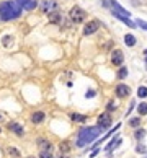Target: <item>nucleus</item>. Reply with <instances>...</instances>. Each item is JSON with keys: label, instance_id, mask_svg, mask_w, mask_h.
Segmentation results:
<instances>
[{"label": "nucleus", "instance_id": "f257e3e1", "mask_svg": "<svg viewBox=\"0 0 147 158\" xmlns=\"http://www.w3.org/2000/svg\"><path fill=\"white\" fill-rule=\"evenodd\" d=\"M22 15V7L16 2H3L0 3V20L3 21H10L15 20Z\"/></svg>", "mask_w": 147, "mask_h": 158}, {"label": "nucleus", "instance_id": "f03ea898", "mask_svg": "<svg viewBox=\"0 0 147 158\" xmlns=\"http://www.w3.org/2000/svg\"><path fill=\"white\" fill-rule=\"evenodd\" d=\"M101 132H103V129H101L100 126L82 129L79 134V139H77V147H85V145H88V143H92Z\"/></svg>", "mask_w": 147, "mask_h": 158}, {"label": "nucleus", "instance_id": "7ed1b4c3", "mask_svg": "<svg viewBox=\"0 0 147 158\" xmlns=\"http://www.w3.org/2000/svg\"><path fill=\"white\" fill-rule=\"evenodd\" d=\"M111 5H113V15L116 16V18H120V20H122V18H129V12L122 8V7H121L118 2L111 0Z\"/></svg>", "mask_w": 147, "mask_h": 158}, {"label": "nucleus", "instance_id": "20e7f679", "mask_svg": "<svg viewBox=\"0 0 147 158\" xmlns=\"http://www.w3.org/2000/svg\"><path fill=\"white\" fill-rule=\"evenodd\" d=\"M71 18L74 23H82L85 20V12L82 8H79V7H74L71 10Z\"/></svg>", "mask_w": 147, "mask_h": 158}, {"label": "nucleus", "instance_id": "39448f33", "mask_svg": "<svg viewBox=\"0 0 147 158\" xmlns=\"http://www.w3.org/2000/svg\"><path fill=\"white\" fill-rule=\"evenodd\" d=\"M98 126L101 127V129H108V127L111 126V116L108 114V112H103V114L98 118Z\"/></svg>", "mask_w": 147, "mask_h": 158}, {"label": "nucleus", "instance_id": "423d86ee", "mask_svg": "<svg viewBox=\"0 0 147 158\" xmlns=\"http://www.w3.org/2000/svg\"><path fill=\"white\" fill-rule=\"evenodd\" d=\"M100 28V21H97V20H93V21H90V23H87V26H85V29H83V34H93L97 31V29Z\"/></svg>", "mask_w": 147, "mask_h": 158}, {"label": "nucleus", "instance_id": "0eeeda50", "mask_svg": "<svg viewBox=\"0 0 147 158\" xmlns=\"http://www.w3.org/2000/svg\"><path fill=\"white\" fill-rule=\"evenodd\" d=\"M16 3L22 7V10H33L36 7V0H16Z\"/></svg>", "mask_w": 147, "mask_h": 158}, {"label": "nucleus", "instance_id": "6e6552de", "mask_svg": "<svg viewBox=\"0 0 147 158\" xmlns=\"http://www.w3.org/2000/svg\"><path fill=\"white\" fill-rule=\"evenodd\" d=\"M8 130H12V132H15L18 137H22L24 134V129L22 126L18 124V122H8Z\"/></svg>", "mask_w": 147, "mask_h": 158}, {"label": "nucleus", "instance_id": "1a4fd4ad", "mask_svg": "<svg viewBox=\"0 0 147 158\" xmlns=\"http://www.w3.org/2000/svg\"><path fill=\"white\" fill-rule=\"evenodd\" d=\"M41 10L46 12V13L56 10V2H54V0H43V3H41Z\"/></svg>", "mask_w": 147, "mask_h": 158}, {"label": "nucleus", "instance_id": "9d476101", "mask_svg": "<svg viewBox=\"0 0 147 158\" xmlns=\"http://www.w3.org/2000/svg\"><path fill=\"white\" fill-rule=\"evenodd\" d=\"M122 60H124V57H122V52L120 49H116L113 52V56H111V62H113L114 65H121Z\"/></svg>", "mask_w": 147, "mask_h": 158}, {"label": "nucleus", "instance_id": "9b49d317", "mask_svg": "<svg viewBox=\"0 0 147 158\" xmlns=\"http://www.w3.org/2000/svg\"><path fill=\"white\" fill-rule=\"evenodd\" d=\"M116 95L120 96V98H124V96L129 95V88L126 87V85H118L116 87Z\"/></svg>", "mask_w": 147, "mask_h": 158}, {"label": "nucleus", "instance_id": "f8f14e48", "mask_svg": "<svg viewBox=\"0 0 147 158\" xmlns=\"http://www.w3.org/2000/svg\"><path fill=\"white\" fill-rule=\"evenodd\" d=\"M43 119H44V112H41V111L33 112V116H31V122L33 124H39V122H43Z\"/></svg>", "mask_w": 147, "mask_h": 158}, {"label": "nucleus", "instance_id": "ddd939ff", "mask_svg": "<svg viewBox=\"0 0 147 158\" xmlns=\"http://www.w3.org/2000/svg\"><path fill=\"white\" fill-rule=\"evenodd\" d=\"M38 143H39V150H41V152H51L52 145H51V143L48 142V140L41 139V140H39V142H38Z\"/></svg>", "mask_w": 147, "mask_h": 158}, {"label": "nucleus", "instance_id": "4468645a", "mask_svg": "<svg viewBox=\"0 0 147 158\" xmlns=\"http://www.w3.org/2000/svg\"><path fill=\"white\" fill-rule=\"evenodd\" d=\"M49 21L51 23H61V13L56 12V10L49 12Z\"/></svg>", "mask_w": 147, "mask_h": 158}, {"label": "nucleus", "instance_id": "2eb2a0df", "mask_svg": "<svg viewBox=\"0 0 147 158\" xmlns=\"http://www.w3.org/2000/svg\"><path fill=\"white\" fill-rule=\"evenodd\" d=\"M120 143H121V139H116V140L113 139V140H111V142L106 145V152H111V150H113V147H118Z\"/></svg>", "mask_w": 147, "mask_h": 158}, {"label": "nucleus", "instance_id": "dca6fc26", "mask_svg": "<svg viewBox=\"0 0 147 158\" xmlns=\"http://www.w3.org/2000/svg\"><path fill=\"white\" fill-rule=\"evenodd\" d=\"M124 43L128 44V46H134V44H136V37L132 36V34H126V36H124Z\"/></svg>", "mask_w": 147, "mask_h": 158}, {"label": "nucleus", "instance_id": "f3484780", "mask_svg": "<svg viewBox=\"0 0 147 158\" xmlns=\"http://www.w3.org/2000/svg\"><path fill=\"white\" fill-rule=\"evenodd\" d=\"M137 111H139V114H141V116L147 114V104H146V103H141V104H139Z\"/></svg>", "mask_w": 147, "mask_h": 158}, {"label": "nucleus", "instance_id": "a211bd4d", "mask_svg": "<svg viewBox=\"0 0 147 158\" xmlns=\"http://www.w3.org/2000/svg\"><path fill=\"white\" fill-rule=\"evenodd\" d=\"M137 96H139V98H146V96H147V88L146 87L139 88V90H137Z\"/></svg>", "mask_w": 147, "mask_h": 158}, {"label": "nucleus", "instance_id": "6ab92c4d", "mask_svg": "<svg viewBox=\"0 0 147 158\" xmlns=\"http://www.w3.org/2000/svg\"><path fill=\"white\" fill-rule=\"evenodd\" d=\"M2 43H3V46H10V44L13 43V37L12 36H3Z\"/></svg>", "mask_w": 147, "mask_h": 158}, {"label": "nucleus", "instance_id": "aec40b11", "mask_svg": "<svg viewBox=\"0 0 147 158\" xmlns=\"http://www.w3.org/2000/svg\"><path fill=\"white\" fill-rule=\"evenodd\" d=\"M144 135H146V130H144V129H139V130H136V134H134V137H136L137 140H141Z\"/></svg>", "mask_w": 147, "mask_h": 158}, {"label": "nucleus", "instance_id": "412c9836", "mask_svg": "<svg viewBox=\"0 0 147 158\" xmlns=\"http://www.w3.org/2000/svg\"><path fill=\"white\" fill-rule=\"evenodd\" d=\"M118 77L120 78H124V77H128V68H120V72H118Z\"/></svg>", "mask_w": 147, "mask_h": 158}, {"label": "nucleus", "instance_id": "4be33fe9", "mask_svg": "<svg viewBox=\"0 0 147 158\" xmlns=\"http://www.w3.org/2000/svg\"><path fill=\"white\" fill-rule=\"evenodd\" d=\"M72 119H74V121H79V122H83V121H85V116H80V114H72Z\"/></svg>", "mask_w": 147, "mask_h": 158}, {"label": "nucleus", "instance_id": "5701e85b", "mask_svg": "<svg viewBox=\"0 0 147 158\" xmlns=\"http://www.w3.org/2000/svg\"><path fill=\"white\" fill-rule=\"evenodd\" d=\"M8 153H10V155H13V157H20V152L15 148V147H10V148H8Z\"/></svg>", "mask_w": 147, "mask_h": 158}, {"label": "nucleus", "instance_id": "b1692460", "mask_svg": "<svg viewBox=\"0 0 147 158\" xmlns=\"http://www.w3.org/2000/svg\"><path fill=\"white\" fill-rule=\"evenodd\" d=\"M129 124H131L132 127H137L139 124H141V119H139V118H134V119H131V121H129Z\"/></svg>", "mask_w": 147, "mask_h": 158}, {"label": "nucleus", "instance_id": "393cba45", "mask_svg": "<svg viewBox=\"0 0 147 158\" xmlns=\"http://www.w3.org/2000/svg\"><path fill=\"white\" fill-rule=\"evenodd\" d=\"M39 157H41V158H52L51 152H41V153H39Z\"/></svg>", "mask_w": 147, "mask_h": 158}, {"label": "nucleus", "instance_id": "a878e982", "mask_svg": "<svg viewBox=\"0 0 147 158\" xmlns=\"http://www.w3.org/2000/svg\"><path fill=\"white\" fill-rule=\"evenodd\" d=\"M137 25L141 26V28H144V29H147V21H142V20H137Z\"/></svg>", "mask_w": 147, "mask_h": 158}, {"label": "nucleus", "instance_id": "bb28decb", "mask_svg": "<svg viewBox=\"0 0 147 158\" xmlns=\"http://www.w3.org/2000/svg\"><path fill=\"white\" fill-rule=\"evenodd\" d=\"M136 150H137L139 153H146V147H144V145H141V143L137 145V148H136Z\"/></svg>", "mask_w": 147, "mask_h": 158}, {"label": "nucleus", "instance_id": "cd10ccee", "mask_svg": "<svg viewBox=\"0 0 147 158\" xmlns=\"http://www.w3.org/2000/svg\"><path fill=\"white\" fill-rule=\"evenodd\" d=\"M95 95V91L93 90H90V91H87V98H92V96Z\"/></svg>", "mask_w": 147, "mask_h": 158}, {"label": "nucleus", "instance_id": "c85d7f7f", "mask_svg": "<svg viewBox=\"0 0 147 158\" xmlns=\"http://www.w3.org/2000/svg\"><path fill=\"white\" fill-rule=\"evenodd\" d=\"M67 143H61V150H64V152H67Z\"/></svg>", "mask_w": 147, "mask_h": 158}, {"label": "nucleus", "instance_id": "c756f323", "mask_svg": "<svg viewBox=\"0 0 147 158\" xmlns=\"http://www.w3.org/2000/svg\"><path fill=\"white\" fill-rule=\"evenodd\" d=\"M113 108H114V103H110V104H108V109H110V111H113Z\"/></svg>", "mask_w": 147, "mask_h": 158}, {"label": "nucleus", "instance_id": "7c9ffc66", "mask_svg": "<svg viewBox=\"0 0 147 158\" xmlns=\"http://www.w3.org/2000/svg\"><path fill=\"white\" fill-rule=\"evenodd\" d=\"M144 56H146V60H147V49L144 51Z\"/></svg>", "mask_w": 147, "mask_h": 158}, {"label": "nucleus", "instance_id": "2f4dec72", "mask_svg": "<svg viewBox=\"0 0 147 158\" xmlns=\"http://www.w3.org/2000/svg\"><path fill=\"white\" fill-rule=\"evenodd\" d=\"M0 119H2V114H0Z\"/></svg>", "mask_w": 147, "mask_h": 158}, {"label": "nucleus", "instance_id": "473e14b6", "mask_svg": "<svg viewBox=\"0 0 147 158\" xmlns=\"http://www.w3.org/2000/svg\"><path fill=\"white\" fill-rule=\"evenodd\" d=\"M0 132H2V129H0Z\"/></svg>", "mask_w": 147, "mask_h": 158}, {"label": "nucleus", "instance_id": "72a5a7b5", "mask_svg": "<svg viewBox=\"0 0 147 158\" xmlns=\"http://www.w3.org/2000/svg\"><path fill=\"white\" fill-rule=\"evenodd\" d=\"M30 158H33V157H30Z\"/></svg>", "mask_w": 147, "mask_h": 158}, {"label": "nucleus", "instance_id": "f704fd0d", "mask_svg": "<svg viewBox=\"0 0 147 158\" xmlns=\"http://www.w3.org/2000/svg\"><path fill=\"white\" fill-rule=\"evenodd\" d=\"M146 158H147V157H146Z\"/></svg>", "mask_w": 147, "mask_h": 158}]
</instances>
